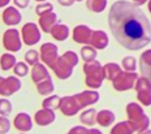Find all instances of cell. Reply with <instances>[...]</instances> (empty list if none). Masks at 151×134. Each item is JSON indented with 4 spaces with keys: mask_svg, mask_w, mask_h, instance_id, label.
I'll return each instance as SVG.
<instances>
[{
    "mask_svg": "<svg viewBox=\"0 0 151 134\" xmlns=\"http://www.w3.org/2000/svg\"><path fill=\"white\" fill-rule=\"evenodd\" d=\"M109 29L115 39L127 49L138 51L151 40V24L145 12L128 0H117L108 14Z\"/></svg>",
    "mask_w": 151,
    "mask_h": 134,
    "instance_id": "1",
    "label": "cell"
},
{
    "mask_svg": "<svg viewBox=\"0 0 151 134\" xmlns=\"http://www.w3.org/2000/svg\"><path fill=\"white\" fill-rule=\"evenodd\" d=\"M83 72L86 74V85L91 87V89H98L102 86L103 80L104 78V72H103V67L100 65L99 61L93 60V61H87L83 65Z\"/></svg>",
    "mask_w": 151,
    "mask_h": 134,
    "instance_id": "2",
    "label": "cell"
},
{
    "mask_svg": "<svg viewBox=\"0 0 151 134\" xmlns=\"http://www.w3.org/2000/svg\"><path fill=\"white\" fill-rule=\"evenodd\" d=\"M127 113L129 123L132 124V126L134 128L136 132H142L146 130L150 125V120L146 115L143 113V110L141 108L139 104L137 103H129L127 105Z\"/></svg>",
    "mask_w": 151,
    "mask_h": 134,
    "instance_id": "3",
    "label": "cell"
},
{
    "mask_svg": "<svg viewBox=\"0 0 151 134\" xmlns=\"http://www.w3.org/2000/svg\"><path fill=\"white\" fill-rule=\"evenodd\" d=\"M138 80V74L134 72H120L117 76L113 78L112 85L117 91H127V90L133 89Z\"/></svg>",
    "mask_w": 151,
    "mask_h": 134,
    "instance_id": "4",
    "label": "cell"
},
{
    "mask_svg": "<svg viewBox=\"0 0 151 134\" xmlns=\"http://www.w3.org/2000/svg\"><path fill=\"white\" fill-rule=\"evenodd\" d=\"M136 91H137V98L141 102V104L145 107L151 105V83L146 77H141L137 80L136 85Z\"/></svg>",
    "mask_w": 151,
    "mask_h": 134,
    "instance_id": "5",
    "label": "cell"
},
{
    "mask_svg": "<svg viewBox=\"0 0 151 134\" xmlns=\"http://www.w3.org/2000/svg\"><path fill=\"white\" fill-rule=\"evenodd\" d=\"M21 34H22L24 42L27 46H34L40 40V30L33 22L25 24L22 26V30H21Z\"/></svg>",
    "mask_w": 151,
    "mask_h": 134,
    "instance_id": "6",
    "label": "cell"
},
{
    "mask_svg": "<svg viewBox=\"0 0 151 134\" xmlns=\"http://www.w3.org/2000/svg\"><path fill=\"white\" fill-rule=\"evenodd\" d=\"M4 47L11 52H17L21 49V38L17 29H9L3 35Z\"/></svg>",
    "mask_w": 151,
    "mask_h": 134,
    "instance_id": "7",
    "label": "cell"
},
{
    "mask_svg": "<svg viewBox=\"0 0 151 134\" xmlns=\"http://www.w3.org/2000/svg\"><path fill=\"white\" fill-rule=\"evenodd\" d=\"M59 48L53 43H45L40 47V59L45 64H47L50 68L53 67V64L56 63V60L59 59Z\"/></svg>",
    "mask_w": 151,
    "mask_h": 134,
    "instance_id": "8",
    "label": "cell"
},
{
    "mask_svg": "<svg viewBox=\"0 0 151 134\" xmlns=\"http://www.w3.org/2000/svg\"><path fill=\"white\" fill-rule=\"evenodd\" d=\"M21 89V81L16 77H0V95L9 96Z\"/></svg>",
    "mask_w": 151,
    "mask_h": 134,
    "instance_id": "9",
    "label": "cell"
},
{
    "mask_svg": "<svg viewBox=\"0 0 151 134\" xmlns=\"http://www.w3.org/2000/svg\"><path fill=\"white\" fill-rule=\"evenodd\" d=\"M60 111L65 116H74L78 111L81 110L80 104H78L77 99H76L74 95L72 96H64L60 100Z\"/></svg>",
    "mask_w": 151,
    "mask_h": 134,
    "instance_id": "10",
    "label": "cell"
},
{
    "mask_svg": "<svg viewBox=\"0 0 151 134\" xmlns=\"http://www.w3.org/2000/svg\"><path fill=\"white\" fill-rule=\"evenodd\" d=\"M52 69H53V72H55L56 76L61 80L69 78V77L72 76V73H73V67H72L70 64H68L61 56L56 60V63L53 64Z\"/></svg>",
    "mask_w": 151,
    "mask_h": 134,
    "instance_id": "11",
    "label": "cell"
},
{
    "mask_svg": "<svg viewBox=\"0 0 151 134\" xmlns=\"http://www.w3.org/2000/svg\"><path fill=\"white\" fill-rule=\"evenodd\" d=\"M93 37V30L86 25H78L73 30V39L74 42L81 44H89L90 39Z\"/></svg>",
    "mask_w": 151,
    "mask_h": 134,
    "instance_id": "12",
    "label": "cell"
},
{
    "mask_svg": "<svg viewBox=\"0 0 151 134\" xmlns=\"http://www.w3.org/2000/svg\"><path fill=\"white\" fill-rule=\"evenodd\" d=\"M76 99H77L78 104H80L81 110L87 105H91L94 103H96L99 100V92L94 91V90H90V91H82L80 94H76Z\"/></svg>",
    "mask_w": 151,
    "mask_h": 134,
    "instance_id": "13",
    "label": "cell"
},
{
    "mask_svg": "<svg viewBox=\"0 0 151 134\" xmlns=\"http://www.w3.org/2000/svg\"><path fill=\"white\" fill-rule=\"evenodd\" d=\"M34 120H35V123L38 124V125L47 126V125H50V124H52L53 121H55V112H53L52 110H46V108H43V110L38 111L35 113Z\"/></svg>",
    "mask_w": 151,
    "mask_h": 134,
    "instance_id": "14",
    "label": "cell"
},
{
    "mask_svg": "<svg viewBox=\"0 0 151 134\" xmlns=\"http://www.w3.org/2000/svg\"><path fill=\"white\" fill-rule=\"evenodd\" d=\"M89 44L96 49H104L108 46V37L103 30H95L93 32V37H91Z\"/></svg>",
    "mask_w": 151,
    "mask_h": 134,
    "instance_id": "15",
    "label": "cell"
},
{
    "mask_svg": "<svg viewBox=\"0 0 151 134\" xmlns=\"http://www.w3.org/2000/svg\"><path fill=\"white\" fill-rule=\"evenodd\" d=\"M56 22H58V16L53 12H47L39 17V26L46 33H51L52 27L56 25Z\"/></svg>",
    "mask_w": 151,
    "mask_h": 134,
    "instance_id": "16",
    "label": "cell"
},
{
    "mask_svg": "<svg viewBox=\"0 0 151 134\" xmlns=\"http://www.w3.org/2000/svg\"><path fill=\"white\" fill-rule=\"evenodd\" d=\"M3 21H4L9 26L13 25H18L21 22V13L13 7L5 8V11L3 12Z\"/></svg>",
    "mask_w": 151,
    "mask_h": 134,
    "instance_id": "17",
    "label": "cell"
},
{
    "mask_svg": "<svg viewBox=\"0 0 151 134\" xmlns=\"http://www.w3.org/2000/svg\"><path fill=\"white\" fill-rule=\"evenodd\" d=\"M13 124L18 130H21V132H27V130H30L31 128H33L31 117L27 113H24V112L22 113H18L17 116H16Z\"/></svg>",
    "mask_w": 151,
    "mask_h": 134,
    "instance_id": "18",
    "label": "cell"
},
{
    "mask_svg": "<svg viewBox=\"0 0 151 134\" xmlns=\"http://www.w3.org/2000/svg\"><path fill=\"white\" fill-rule=\"evenodd\" d=\"M31 78L35 83H39L42 81H45L47 78H50V74H48V70L45 65L42 64H35L33 65V70H31Z\"/></svg>",
    "mask_w": 151,
    "mask_h": 134,
    "instance_id": "19",
    "label": "cell"
},
{
    "mask_svg": "<svg viewBox=\"0 0 151 134\" xmlns=\"http://www.w3.org/2000/svg\"><path fill=\"white\" fill-rule=\"evenodd\" d=\"M96 123L102 126H109L115 123V113L108 110L100 111L99 113H96Z\"/></svg>",
    "mask_w": 151,
    "mask_h": 134,
    "instance_id": "20",
    "label": "cell"
},
{
    "mask_svg": "<svg viewBox=\"0 0 151 134\" xmlns=\"http://www.w3.org/2000/svg\"><path fill=\"white\" fill-rule=\"evenodd\" d=\"M51 35L55 38L56 40H65L68 38L69 35V27L67 26V25H63V24H56L55 26L52 27L51 30Z\"/></svg>",
    "mask_w": 151,
    "mask_h": 134,
    "instance_id": "21",
    "label": "cell"
},
{
    "mask_svg": "<svg viewBox=\"0 0 151 134\" xmlns=\"http://www.w3.org/2000/svg\"><path fill=\"white\" fill-rule=\"evenodd\" d=\"M103 72H104V78L113 81L116 76L120 73V65L116 64V63H108L103 67Z\"/></svg>",
    "mask_w": 151,
    "mask_h": 134,
    "instance_id": "22",
    "label": "cell"
},
{
    "mask_svg": "<svg viewBox=\"0 0 151 134\" xmlns=\"http://www.w3.org/2000/svg\"><path fill=\"white\" fill-rule=\"evenodd\" d=\"M134 132L136 130H134V128L132 126V124L129 121H122V123L113 126L111 134H133Z\"/></svg>",
    "mask_w": 151,
    "mask_h": 134,
    "instance_id": "23",
    "label": "cell"
},
{
    "mask_svg": "<svg viewBox=\"0 0 151 134\" xmlns=\"http://www.w3.org/2000/svg\"><path fill=\"white\" fill-rule=\"evenodd\" d=\"M86 7L89 8L91 12L100 13V12H103L107 7V0H87Z\"/></svg>",
    "mask_w": 151,
    "mask_h": 134,
    "instance_id": "24",
    "label": "cell"
},
{
    "mask_svg": "<svg viewBox=\"0 0 151 134\" xmlns=\"http://www.w3.org/2000/svg\"><path fill=\"white\" fill-rule=\"evenodd\" d=\"M16 64H17L16 63V57L11 54H4V55H1V57H0V65H1L3 70L12 69V68H14Z\"/></svg>",
    "mask_w": 151,
    "mask_h": 134,
    "instance_id": "25",
    "label": "cell"
},
{
    "mask_svg": "<svg viewBox=\"0 0 151 134\" xmlns=\"http://www.w3.org/2000/svg\"><path fill=\"white\" fill-rule=\"evenodd\" d=\"M38 85V92H39L40 95H50L51 92L53 91V83H52V81L51 78H47L45 81H42V82H39V83H37Z\"/></svg>",
    "mask_w": 151,
    "mask_h": 134,
    "instance_id": "26",
    "label": "cell"
},
{
    "mask_svg": "<svg viewBox=\"0 0 151 134\" xmlns=\"http://www.w3.org/2000/svg\"><path fill=\"white\" fill-rule=\"evenodd\" d=\"M81 57L85 61H93V60H95V57H96V49L93 47V46H90V44H87V46H85V47H82V49H81Z\"/></svg>",
    "mask_w": 151,
    "mask_h": 134,
    "instance_id": "27",
    "label": "cell"
},
{
    "mask_svg": "<svg viewBox=\"0 0 151 134\" xmlns=\"http://www.w3.org/2000/svg\"><path fill=\"white\" fill-rule=\"evenodd\" d=\"M81 121L85 125H94L96 123V111L95 110H89V111H85L82 115H81Z\"/></svg>",
    "mask_w": 151,
    "mask_h": 134,
    "instance_id": "28",
    "label": "cell"
},
{
    "mask_svg": "<svg viewBox=\"0 0 151 134\" xmlns=\"http://www.w3.org/2000/svg\"><path fill=\"white\" fill-rule=\"evenodd\" d=\"M60 100L61 98H59L58 95H52L50 96V98H47L43 100V108H46V110H58L59 107H60Z\"/></svg>",
    "mask_w": 151,
    "mask_h": 134,
    "instance_id": "29",
    "label": "cell"
},
{
    "mask_svg": "<svg viewBox=\"0 0 151 134\" xmlns=\"http://www.w3.org/2000/svg\"><path fill=\"white\" fill-rule=\"evenodd\" d=\"M39 59H40V54L38 51H35V49H30V51H27L26 54H25V60H26V63L30 64V65L38 64Z\"/></svg>",
    "mask_w": 151,
    "mask_h": 134,
    "instance_id": "30",
    "label": "cell"
},
{
    "mask_svg": "<svg viewBox=\"0 0 151 134\" xmlns=\"http://www.w3.org/2000/svg\"><path fill=\"white\" fill-rule=\"evenodd\" d=\"M121 65L127 72H134L136 70V65H137L136 59L132 57V56H125V57L122 59Z\"/></svg>",
    "mask_w": 151,
    "mask_h": 134,
    "instance_id": "31",
    "label": "cell"
},
{
    "mask_svg": "<svg viewBox=\"0 0 151 134\" xmlns=\"http://www.w3.org/2000/svg\"><path fill=\"white\" fill-rule=\"evenodd\" d=\"M12 112V103L8 99H0V115L8 116Z\"/></svg>",
    "mask_w": 151,
    "mask_h": 134,
    "instance_id": "32",
    "label": "cell"
},
{
    "mask_svg": "<svg viewBox=\"0 0 151 134\" xmlns=\"http://www.w3.org/2000/svg\"><path fill=\"white\" fill-rule=\"evenodd\" d=\"M61 57L64 59V60L67 61L68 64H70L72 67H76V65L78 64V56H77V54H76V52H73V51L65 52V54L63 55Z\"/></svg>",
    "mask_w": 151,
    "mask_h": 134,
    "instance_id": "33",
    "label": "cell"
},
{
    "mask_svg": "<svg viewBox=\"0 0 151 134\" xmlns=\"http://www.w3.org/2000/svg\"><path fill=\"white\" fill-rule=\"evenodd\" d=\"M13 70H14L16 76L24 77V76H26V74H27V72H29V68H27V65L25 64V63H17V64L14 65Z\"/></svg>",
    "mask_w": 151,
    "mask_h": 134,
    "instance_id": "34",
    "label": "cell"
},
{
    "mask_svg": "<svg viewBox=\"0 0 151 134\" xmlns=\"http://www.w3.org/2000/svg\"><path fill=\"white\" fill-rule=\"evenodd\" d=\"M11 130V123L5 116H0V134H7Z\"/></svg>",
    "mask_w": 151,
    "mask_h": 134,
    "instance_id": "35",
    "label": "cell"
},
{
    "mask_svg": "<svg viewBox=\"0 0 151 134\" xmlns=\"http://www.w3.org/2000/svg\"><path fill=\"white\" fill-rule=\"evenodd\" d=\"M139 68H141V72H142L143 77H146V78L149 80V82L151 83V65L143 63V61H141Z\"/></svg>",
    "mask_w": 151,
    "mask_h": 134,
    "instance_id": "36",
    "label": "cell"
},
{
    "mask_svg": "<svg viewBox=\"0 0 151 134\" xmlns=\"http://www.w3.org/2000/svg\"><path fill=\"white\" fill-rule=\"evenodd\" d=\"M53 9V5L50 4V3H47V4H39L37 5V14H39V16H42V14L47 13V12H52Z\"/></svg>",
    "mask_w": 151,
    "mask_h": 134,
    "instance_id": "37",
    "label": "cell"
},
{
    "mask_svg": "<svg viewBox=\"0 0 151 134\" xmlns=\"http://www.w3.org/2000/svg\"><path fill=\"white\" fill-rule=\"evenodd\" d=\"M141 61L151 65V49H147V51L143 52L142 56H141Z\"/></svg>",
    "mask_w": 151,
    "mask_h": 134,
    "instance_id": "38",
    "label": "cell"
},
{
    "mask_svg": "<svg viewBox=\"0 0 151 134\" xmlns=\"http://www.w3.org/2000/svg\"><path fill=\"white\" fill-rule=\"evenodd\" d=\"M87 133V129L83 126H74L70 129V132L68 134H86Z\"/></svg>",
    "mask_w": 151,
    "mask_h": 134,
    "instance_id": "39",
    "label": "cell"
},
{
    "mask_svg": "<svg viewBox=\"0 0 151 134\" xmlns=\"http://www.w3.org/2000/svg\"><path fill=\"white\" fill-rule=\"evenodd\" d=\"M29 1L30 0H14V4L20 8H26L29 5Z\"/></svg>",
    "mask_w": 151,
    "mask_h": 134,
    "instance_id": "40",
    "label": "cell"
},
{
    "mask_svg": "<svg viewBox=\"0 0 151 134\" xmlns=\"http://www.w3.org/2000/svg\"><path fill=\"white\" fill-rule=\"evenodd\" d=\"M58 1L60 3L61 5H64V7H70L74 3V0H58Z\"/></svg>",
    "mask_w": 151,
    "mask_h": 134,
    "instance_id": "41",
    "label": "cell"
},
{
    "mask_svg": "<svg viewBox=\"0 0 151 134\" xmlns=\"http://www.w3.org/2000/svg\"><path fill=\"white\" fill-rule=\"evenodd\" d=\"M86 134H103L100 130L98 129H90V130H87V133Z\"/></svg>",
    "mask_w": 151,
    "mask_h": 134,
    "instance_id": "42",
    "label": "cell"
},
{
    "mask_svg": "<svg viewBox=\"0 0 151 134\" xmlns=\"http://www.w3.org/2000/svg\"><path fill=\"white\" fill-rule=\"evenodd\" d=\"M147 0H133V3L136 5H142V4H145V3H146Z\"/></svg>",
    "mask_w": 151,
    "mask_h": 134,
    "instance_id": "43",
    "label": "cell"
},
{
    "mask_svg": "<svg viewBox=\"0 0 151 134\" xmlns=\"http://www.w3.org/2000/svg\"><path fill=\"white\" fill-rule=\"evenodd\" d=\"M9 1H11V0H0V8L4 7V5H8Z\"/></svg>",
    "mask_w": 151,
    "mask_h": 134,
    "instance_id": "44",
    "label": "cell"
},
{
    "mask_svg": "<svg viewBox=\"0 0 151 134\" xmlns=\"http://www.w3.org/2000/svg\"><path fill=\"white\" fill-rule=\"evenodd\" d=\"M138 134H151V130L146 129V130H142V132H138Z\"/></svg>",
    "mask_w": 151,
    "mask_h": 134,
    "instance_id": "45",
    "label": "cell"
},
{
    "mask_svg": "<svg viewBox=\"0 0 151 134\" xmlns=\"http://www.w3.org/2000/svg\"><path fill=\"white\" fill-rule=\"evenodd\" d=\"M149 11L151 12V0H150V1H149Z\"/></svg>",
    "mask_w": 151,
    "mask_h": 134,
    "instance_id": "46",
    "label": "cell"
},
{
    "mask_svg": "<svg viewBox=\"0 0 151 134\" xmlns=\"http://www.w3.org/2000/svg\"><path fill=\"white\" fill-rule=\"evenodd\" d=\"M37 1H45V0H37Z\"/></svg>",
    "mask_w": 151,
    "mask_h": 134,
    "instance_id": "47",
    "label": "cell"
},
{
    "mask_svg": "<svg viewBox=\"0 0 151 134\" xmlns=\"http://www.w3.org/2000/svg\"><path fill=\"white\" fill-rule=\"evenodd\" d=\"M74 1H76V0H74ZM77 1H82V0H77Z\"/></svg>",
    "mask_w": 151,
    "mask_h": 134,
    "instance_id": "48",
    "label": "cell"
},
{
    "mask_svg": "<svg viewBox=\"0 0 151 134\" xmlns=\"http://www.w3.org/2000/svg\"><path fill=\"white\" fill-rule=\"evenodd\" d=\"M21 134H24V133H21Z\"/></svg>",
    "mask_w": 151,
    "mask_h": 134,
    "instance_id": "49",
    "label": "cell"
}]
</instances>
